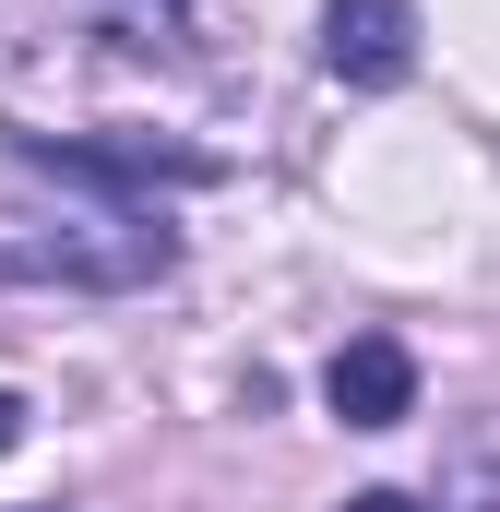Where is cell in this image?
Returning <instances> with one entry per match:
<instances>
[{"instance_id":"cell-1","label":"cell","mask_w":500,"mask_h":512,"mask_svg":"<svg viewBox=\"0 0 500 512\" xmlns=\"http://www.w3.org/2000/svg\"><path fill=\"white\" fill-rule=\"evenodd\" d=\"M179 274V239L155 215H96V227H36V239H0V286H167Z\"/></svg>"},{"instance_id":"cell-3","label":"cell","mask_w":500,"mask_h":512,"mask_svg":"<svg viewBox=\"0 0 500 512\" xmlns=\"http://www.w3.org/2000/svg\"><path fill=\"white\" fill-rule=\"evenodd\" d=\"M322 72L358 96H393L417 72V0H322Z\"/></svg>"},{"instance_id":"cell-4","label":"cell","mask_w":500,"mask_h":512,"mask_svg":"<svg viewBox=\"0 0 500 512\" xmlns=\"http://www.w3.org/2000/svg\"><path fill=\"white\" fill-rule=\"evenodd\" d=\"M322 405H334L346 429H405V417H417V358H405L393 334H346L334 370H322Z\"/></svg>"},{"instance_id":"cell-2","label":"cell","mask_w":500,"mask_h":512,"mask_svg":"<svg viewBox=\"0 0 500 512\" xmlns=\"http://www.w3.org/2000/svg\"><path fill=\"white\" fill-rule=\"evenodd\" d=\"M12 155H24V167H48V179H72V191H120V203H155V191H203V179H215V155H191V143H155V131H108V143L12 131Z\"/></svg>"},{"instance_id":"cell-7","label":"cell","mask_w":500,"mask_h":512,"mask_svg":"<svg viewBox=\"0 0 500 512\" xmlns=\"http://www.w3.org/2000/svg\"><path fill=\"white\" fill-rule=\"evenodd\" d=\"M179 12H191V0H143V24H179Z\"/></svg>"},{"instance_id":"cell-5","label":"cell","mask_w":500,"mask_h":512,"mask_svg":"<svg viewBox=\"0 0 500 512\" xmlns=\"http://www.w3.org/2000/svg\"><path fill=\"white\" fill-rule=\"evenodd\" d=\"M346 512H417V501H405V489H358Z\"/></svg>"},{"instance_id":"cell-6","label":"cell","mask_w":500,"mask_h":512,"mask_svg":"<svg viewBox=\"0 0 500 512\" xmlns=\"http://www.w3.org/2000/svg\"><path fill=\"white\" fill-rule=\"evenodd\" d=\"M12 441H24V393H0V453H12Z\"/></svg>"}]
</instances>
